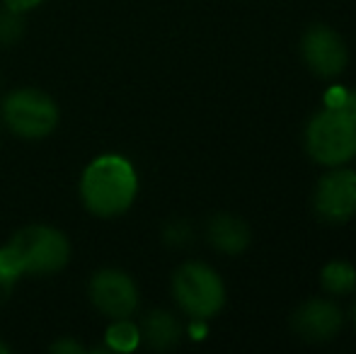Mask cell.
<instances>
[{
    "mask_svg": "<svg viewBox=\"0 0 356 354\" xmlns=\"http://www.w3.org/2000/svg\"><path fill=\"white\" fill-rule=\"evenodd\" d=\"M71 260V243L58 228L24 226L0 248V274L17 282L22 274H54Z\"/></svg>",
    "mask_w": 356,
    "mask_h": 354,
    "instance_id": "cell-1",
    "label": "cell"
},
{
    "mask_svg": "<svg viewBox=\"0 0 356 354\" xmlns=\"http://www.w3.org/2000/svg\"><path fill=\"white\" fill-rule=\"evenodd\" d=\"M138 194V175L134 166L122 156H99L83 170L80 199L85 209L99 218L124 214Z\"/></svg>",
    "mask_w": 356,
    "mask_h": 354,
    "instance_id": "cell-2",
    "label": "cell"
},
{
    "mask_svg": "<svg viewBox=\"0 0 356 354\" xmlns=\"http://www.w3.org/2000/svg\"><path fill=\"white\" fill-rule=\"evenodd\" d=\"M305 146L320 166H344L356 156V124L344 112L327 107L308 124Z\"/></svg>",
    "mask_w": 356,
    "mask_h": 354,
    "instance_id": "cell-3",
    "label": "cell"
},
{
    "mask_svg": "<svg viewBox=\"0 0 356 354\" xmlns=\"http://www.w3.org/2000/svg\"><path fill=\"white\" fill-rule=\"evenodd\" d=\"M3 122L15 136L37 141L47 138L58 127V107L44 90L19 88L5 97Z\"/></svg>",
    "mask_w": 356,
    "mask_h": 354,
    "instance_id": "cell-4",
    "label": "cell"
},
{
    "mask_svg": "<svg viewBox=\"0 0 356 354\" xmlns=\"http://www.w3.org/2000/svg\"><path fill=\"white\" fill-rule=\"evenodd\" d=\"M172 293L179 308L194 321H209L225 303L223 282L204 262H187L179 267L172 279Z\"/></svg>",
    "mask_w": 356,
    "mask_h": 354,
    "instance_id": "cell-5",
    "label": "cell"
},
{
    "mask_svg": "<svg viewBox=\"0 0 356 354\" xmlns=\"http://www.w3.org/2000/svg\"><path fill=\"white\" fill-rule=\"evenodd\" d=\"M90 301L112 321L131 318L138 308L136 282L122 269H99L90 279Z\"/></svg>",
    "mask_w": 356,
    "mask_h": 354,
    "instance_id": "cell-6",
    "label": "cell"
},
{
    "mask_svg": "<svg viewBox=\"0 0 356 354\" xmlns=\"http://www.w3.org/2000/svg\"><path fill=\"white\" fill-rule=\"evenodd\" d=\"M315 211L320 218L344 223L356 216V172L334 170L325 175L315 187Z\"/></svg>",
    "mask_w": 356,
    "mask_h": 354,
    "instance_id": "cell-7",
    "label": "cell"
},
{
    "mask_svg": "<svg viewBox=\"0 0 356 354\" xmlns=\"http://www.w3.org/2000/svg\"><path fill=\"white\" fill-rule=\"evenodd\" d=\"M303 58L308 68L320 78H334L347 68V47L342 37L325 24H315L303 37Z\"/></svg>",
    "mask_w": 356,
    "mask_h": 354,
    "instance_id": "cell-8",
    "label": "cell"
},
{
    "mask_svg": "<svg viewBox=\"0 0 356 354\" xmlns=\"http://www.w3.org/2000/svg\"><path fill=\"white\" fill-rule=\"evenodd\" d=\"M293 330L305 342H330L342 330V311L332 301L313 298L293 313Z\"/></svg>",
    "mask_w": 356,
    "mask_h": 354,
    "instance_id": "cell-9",
    "label": "cell"
},
{
    "mask_svg": "<svg viewBox=\"0 0 356 354\" xmlns=\"http://www.w3.org/2000/svg\"><path fill=\"white\" fill-rule=\"evenodd\" d=\"M209 241L225 255H240L250 246V228L233 214H218L209 223Z\"/></svg>",
    "mask_w": 356,
    "mask_h": 354,
    "instance_id": "cell-10",
    "label": "cell"
},
{
    "mask_svg": "<svg viewBox=\"0 0 356 354\" xmlns=\"http://www.w3.org/2000/svg\"><path fill=\"white\" fill-rule=\"evenodd\" d=\"M182 337V325L179 321L168 311H153L143 321L141 340L148 342L153 350H170Z\"/></svg>",
    "mask_w": 356,
    "mask_h": 354,
    "instance_id": "cell-11",
    "label": "cell"
},
{
    "mask_svg": "<svg viewBox=\"0 0 356 354\" xmlns=\"http://www.w3.org/2000/svg\"><path fill=\"white\" fill-rule=\"evenodd\" d=\"M320 282H323V289L330 293H352L356 289V269L349 265V262H330L327 267L320 274Z\"/></svg>",
    "mask_w": 356,
    "mask_h": 354,
    "instance_id": "cell-12",
    "label": "cell"
},
{
    "mask_svg": "<svg viewBox=\"0 0 356 354\" xmlns=\"http://www.w3.org/2000/svg\"><path fill=\"white\" fill-rule=\"evenodd\" d=\"M104 340H107L109 350H114V352H131V350H136L138 342H141V328L134 325L129 318H117V321L109 325Z\"/></svg>",
    "mask_w": 356,
    "mask_h": 354,
    "instance_id": "cell-13",
    "label": "cell"
},
{
    "mask_svg": "<svg viewBox=\"0 0 356 354\" xmlns=\"http://www.w3.org/2000/svg\"><path fill=\"white\" fill-rule=\"evenodd\" d=\"M24 13L3 5L0 8V47H13L24 34Z\"/></svg>",
    "mask_w": 356,
    "mask_h": 354,
    "instance_id": "cell-14",
    "label": "cell"
},
{
    "mask_svg": "<svg viewBox=\"0 0 356 354\" xmlns=\"http://www.w3.org/2000/svg\"><path fill=\"white\" fill-rule=\"evenodd\" d=\"M327 107H334L344 112L356 124V92H347V90H332L327 95Z\"/></svg>",
    "mask_w": 356,
    "mask_h": 354,
    "instance_id": "cell-15",
    "label": "cell"
},
{
    "mask_svg": "<svg viewBox=\"0 0 356 354\" xmlns=\"http://www.w3.org/2000/svg\"><path fill=\"white\" fill-rule=\"evenodd\" d=\"M165 241L182 246V243L189 241V228L184 226V223H172V226H170L168 231H165Z\"/></svg>",
    "mask_w": 356,
    "mask_h": 354,
    "instance_id": "cell-16",
    "label": "cell"
},
{
    "mask_svg": "<svg viewBox=\"0 0 356 354\" xmlns=\"http://www.w3.org/2000/svg\"><path fill=\"white\" fill-rule=\"evenodd\" d=\"M51 352H61V354H83V345L80 342L71 340V337H66V340H58L51 345Z\"/></svg>",
    "mask_w": 356,
    "mask_h": 354,
    "instance_id": "cell-17",
    "label": "cell"
},
{
    "mask_svg": "<svg viewBox=\"0 0 356 354\" xmlns=\"http://www.w3.org/2000/svg\"><path fill=\"white\" fill-rule=\"evenodd\" d=\"M42 3H47V0H3V5L17 10V13H29V10L39 8Z\"/></svg>",
    "mask_w": 356,
    "mask_h": 354,
    "instance_id": "cell-18",
    "label": "cell"
},
{
    "mask_svg": "<svg viewBox=\"0 0 356 354\" xmlns=\"http://www.w3.org/2000/svg\"><path fill=\"white\" fill-rule=\"evenodd\" d=\"M13 287H15V282H10V279H5L3 274H0V303L8 301L10 291H13Z\"/></svg>",
    "mask_w": 356,
    "mask_h": 354,
    "instance_id": "cell-19",
    "label": "cell"
},
{
    "mask_svg": "<svg viewBox=\"0 0 356 354\" xmlns=\"http://www.w3.org/2000/svg\"><path fill=\"white\" fill-rule=\"evenodd\" d=\"M5 352H10V347L5 345V342H0V354H5Z\"/></svg>",
    "mask_w": 356,
    "mask_h": 354,
    "instance_id": "cell-20",
    "label": "cell"
},
{
    "mask_svg": "<svg viewBox=\"0 0 356 354\" xmlns=\"http://www.w3.org/2000/svg\"><path fill=\"white\" fill-rule=\"evenodd\" d=\"M352 321H354V328H356V303H354V308H352Z\"/></svg>",
    "mask_w": 356,
    "mask_h": 354,
    "instance_id": "cell-21",
    "label": "cell"
}]
</instances>
